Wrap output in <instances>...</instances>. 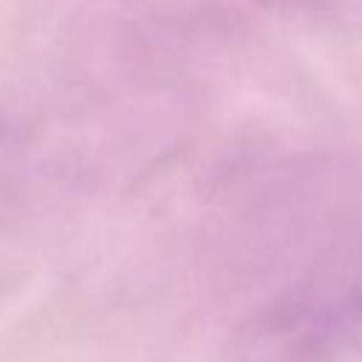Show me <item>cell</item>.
<instances>
[{"instance_id": "1", "label": "cell", "mask_w": 362, "mask_h": 362, "mask_svg": "<svg viewBox=\"0 0 362 362\" xmlns=\"http://www.w3.org/2000/svg\"><path fill=\"white\" fill-rule=\"evenodd\" d=\"M263 3H297V0H263Z\"/></svg>"}]
</instances>
